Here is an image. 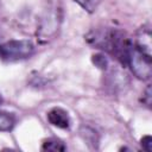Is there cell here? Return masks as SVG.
<instances>
[{
	"instance_id": "8fae6325",
	"label": "cell",
	"mask_w": 152,
	"mask_h": 152,
	"mask_svg": "<svg viewBox=\"0 0 152 152\" xmlns=\"http://www.w3.org/2000/svg\"><path fill=\"white\" fill-rule=\"evenodd\" d=\"M91 62L95 64V66L100 68V69H106L108 66V59L101 55V53H96V55H93L91 57Z\"/></svg>"
},
{
	"instance_id": "4fadbf2b",
	"label": "cell",
	"mask_w": 152,
	"mask_h": 152,
	"mask_svg": "<svg viewBox=\"0 0 152 152\" xmlns=\"http://www.w3.org/2000/svg\"><path fill=\"white\" fill-rule=\"evenodd\" d=\"M2 102V97H1V95H0V103Z\"/></svg>"
},
{
	"instance_id": "6da1fadb",
	"label": "cell",
	"mask_w": 152,
	"mask_h": 152,
	"mask_svg": "<svg viewBox=\"0 0 152 152\" xmlns=\"http://www.w3.org/2000/svg\"><path fill=\"white\" fill-rule=\"evenodd\" d=\"M86 40L97 49L115 55L122 64H127V55L131 43L125 38L122 32L113 28L93 30L86 36Z\"/></svg>"
},
{
	"instance_id": "5b68a950",
	"label": "cell",
	"mask_w": 152,
	"mask_h": 152,
	"mask_svg": "<svg viewBox=\"0 0 152 152\" xmlns=\"http://www.w3.org/2000/svg\"><path fill=\"white\" fill-rule=\"evenodd\" d=\"M48 120L52 126L58 128H68L70 126V118L68 113L62 108H52L48 113Z\"/></svg>"
},
{
	"instance_id": "8992f818",
	"label": "cell",
	"mask_w": 152,
	"mask_h": 152,
	"mask_svg": "<svg viewBox=\"0 0 152 152\" xmlns=\"http://www.w3.org/2000/svg\"><path fill=\"white\" fill-rule=\"evenodd\" d=\"M142 53L151 56V31L147 27H141L137 33L135 44H133Z\"/></svg>"
},
{
	"instance_id": "9c48e42d",
	"label": "cell",
	"mask_w": 152,
	"mask_h": 152,
	"mask_svg": "<svg viewBox=\"0 0 152 152\" xmlns=\"http://www.w3.org/2000/svg\"><path fill=\"white\" fill-rule=\"evenodd\" d=\"M81 135L84 138L86 141H88V144H93L94 147H96L95 145H97V135H96V132L89 127H83L81 129Z\"/></svg>"
},
{
	"instance_id": "ba28073f",
	"label": "cell",
	"mask_w": 152,
	"mask_h": 152,
	"mask_svg": "<svg viewBox=\"0 0 152 152\" xmlns=\"http://www.w3.org/2000/svg\"><path fill=\"white\" fill-rule=\"evenodd\" d=\"M42 150H44V151H64L65 146L61 140L50 138V139L44 140V142L42 145Z\"/></svg>"
},
{
	"instance_id": "3957f363",
	"label": "cell",
	"mask_w": 152,
	"mask_h": 152,
	"mask_svg": "<svg viewBox=\"0 0 152 152\" xmlns=\"http://www.w3.org/2000/svg\"><path fill=\"white\" fill-rule=\"evenodd\" d=\"M34 46L27 39H13L0 45V57L7 61H18L30 57Z\"/></svg>"
},
{
	"instance_id": "277c9868",
	"label": "cell",
	"mask_w": 152,
	"mask_h": 152,
	"mask_svg": "<svg viewBox=\"0 0 152 152\" xmlns=\"http://www.w3.org/2000/svg\"><path fill=\"white\" fill-rule=\"evenodd\" d=\"M58 11H49L46 12V14L43 17L42 21H40V26L38 28L37 34H39V37L48 39L49 37H51L52 34H55V32L58 28Z\"/></svg>"
},
{
	"instance_id": "7a4b0ae2",
	"label": "cell",
	"mask_w": 152,
	"mask_h": 152,
	"mask_svg": "<svg viewBox=\"0 0 152 152\" xmlns=\"http://www.w3.org/2000/svg\"><path fill=\"white\" fill-rule=\"evenodd\" d=\"M127 64L129 65L134 76L139 80H148L152 75L151 56H147L139 51L133 44H131L127 55Z\"/></svg>"
},
{
	"instance_id": "52a82bcc",
	"label": "cell",
	"mask_w": 152,
	"mask_h": 152,
	"mask_svg": "<svg viewBox=\"0 0 152 152\" xmlns=\"http://www.w3.org/2000/svg\"><path fill=\"white\" fill-rule=\"evenodd\" d=\"M15 124V119L12 114L0 112V131L1 132H7L13 128Z\"/></svg>"
},
{
	"instance_id": "7c38bea8",
	"label": "cell",
	"mask_w": 152,
	"mask_h": 152,
	"mask_svg": "<svg viewBox=\"0 0 152 152\" xmlns=\"http://www.w3.org/2000/svg\"><path fill=\"white\" fill-rule=\"evenodd\" d=\"M140 144H141V147L147 151V152H152V138L151 135H145L141 138L140 140Z\"/></svg>"
},
{
	"instance_id": "30bf717a",
	"label": "cell",
	"mask_w": 152,
	"mask_h": 152,
	"mask_svg": "<svg viewBox=\"0 0 152 152\" xmlns=\"http://www.w3.org/2000/svg\"><path fill=\"white\" fill-rule=\"evenodd\" d=\"M75 2H77L83 10H86L87 12L91 13L96 10V7L99 6L101 0H74Z\"/></svg>"
}]
</instances>
